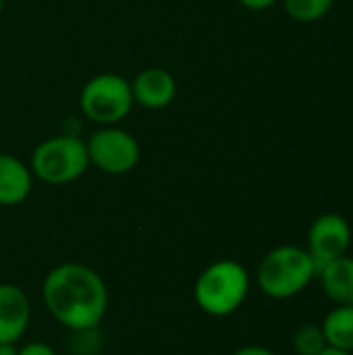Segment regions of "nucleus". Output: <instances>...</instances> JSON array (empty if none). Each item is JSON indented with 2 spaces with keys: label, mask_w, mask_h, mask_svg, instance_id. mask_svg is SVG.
<instances>
[{
  "label": "nucleus",
  "mask_w": 353,
  "mask_h": 355,
  "mask_svg": "<svg viewBox=\"0 0 353 355\" xmlns=\"http://www.w3.org/2000/svg\"><path fill=\"white\" fill-rule=\"evenodd\" d=\"M48 314L71 333L98 331L108 312V287L94 268L79 262L54 266L42 283Z\"/></svg>",
  "instance_id": "f257e3e1"
},
{
  "label": "nucleus",
  "mask_w": 353,
  "mask_h": 355,
  "mask_svg": "<svg viewBox=\"0 0 353 355\" xmlns=\"http://www.w3.org/2000/svg\"><path fill=\"white\" fill-rule=\"evenodd\" d=\"M250 287L252 277L248 268L237 260L223 258L208 264L198 275L193 283V300L204 314L227 318L246 304Z\"/></svg>",
  "instance_id": "f03ea898"
},
{
  "label": "nucleus",
  "mask_w": 353,
  "mask_h": 355,
  "mask_svg": "<svg viewBox=\"0 0 353 355\" xmlns=\"http://www.w3.org/2000/svg\"><path fill=\"white\" fill-rule=\"evenodd\" d=\"M318 266L306 248L277 245L260 260L256 285L270 300H291L300 295L314 279Z\"/></svg>",
  "instance_id": "7ed1b4c3"
},
{
  "label": "nucleus",
  "mask_w": 353,
  "mask_h": 355,
  "mask_svg": "<svg viewBox=\"0 0 353 355\" xmlns=\"http://www.w3.org/2000/svg\"><path fill=\"white\" fill-rule=\"evenodd\" d=\"M33 179L46 185H69L89 168L85 139L77 133H58L40 141L29 158Z\"/></svg>",
  "instance_id": "20e7f679"
},
{
  "label": "nucleus",
  "mask_w": 353,
  "mask_h": 355,
  "mask_svg": "<svg viewBox=\"0 0 353 355\" xmlns=\"http://www.w3.org/2000/svg\"><path fill=\"white\" fill-rule=\"evenodd\" d=\"M131 81L119 73H98L79 92L81 114L98 127L121 125L133 110Z\"/></svg>",
  "instance_id": "39448f33"
},
{
  "label": "nucleus",
  "mask_w": 353,
  "mask_h": 355,
  "mask_svg": "<svg viewBox=\"0 0 353 355\" xmlns=\"http://www.w3.org/2000/svg\"><path fill=\"white\" fill-rule=\"evenodd\" d=\"M89 166L106 175H127L141 158V148L135 135H131L121 125L98 127L85 139Z\"/></svg>",
  "instance_id": "423d86ee"
},
{
  "label": "nucleus",
  "mask_w": 353,
  "mask_h": 355,
  "mask_svg": "<svg viewBox=\"0 0 353 355\" xmlns=\"http://www.w3.org/2000/svg\"><path fill=\"white\" fill-rule=\"evenodd\" d=\"M352 227L350 220L337 212L320 214L308 229V254L314 258L316 266L337 260L350 252Z\"/></svg>",
  "instance_id": "0eeeda50"
},
{
  "label": "nucleus",
  "mask_w": 353,
  "mask_h": 355,
  "mask_svg": "<svg viewBox=\"0 0 353 355\" xmlns=\"http://www.w3.org/2000/svg\"><path fill=\"white\" fill-rule=\"evenodd\" d=\"M133 102L146 110H162L177 98V81L162 67H146L131 79Z\"/></svg>",
  "instance_id": "6e6552de"
},
{
  "label": "nucleus",
  "mask_w": 353,
  "mask_h": 355,
  "mask_svg": "<svg viewBox=\"0 0 353 355\" xmlns=\"http://www.w3.org/2000/svg\"><path fill=\"white\" fill-rule=\"evenodd\" d=\"M31 322V302L15 283H0V343H19Z\"/></svg>",
  "instance_id": "1a4fd4ad"
},
{
  "label": "nucleus",
  "mask_w": 353,
  "mask_h": 355,
  "mask_svg": "<svg viewBox=\"0 0 353 355\" xmlns=\"http://www.w3.org/2000/svg\"><path fill=\"white\" fill-rule=\"evenodd\" d=\"M33 173L21 158L0 152V206L23 204L33 189Z\"/></svg>",
  "instance_id": "9d476101"
},
{
  "label": "nucleus",
  "mask_w": 353,
  "mask_h": 355,
  "mask_svg": "<svg viewBox=\"0 0 353 355\" xmlns=\"http://www.w3.org/2000/svg\"><path fill=\"white\" fill-rule=\"evenodd\" d=\"M322 293L335 306H353V258L341 256L322 264L316 272Z\"/></svg>",
  "instance_id": "9b49d317"
},
{
  "label": "nucleus",
  "mask_w": 353,
  "mask_h": 355,
  "mask_svg": "<svg viewBox=\"0 0 353 355\" xmlns=\"http://www.w3.org/2000/svg\"><path fill=\"white\" fill-rule=\"evenodd\" d=\"M329 347L353 354V306H335L322 320Z\"/></svg>",
  "instance_id": "f8f14e48"
},
{
  "label": "nucleus",
  "mask_w": 353,
  "mask_h": 355,
  "mask_svg": "<svg viewBox=\"0 0 353 355\" xmlns=\"http://www.w3.org/2000/svg\"><path fill=\"white\" fill-rule=\"evenodd\" d=\"M287 17H291L298 23H316L325 19L335 0H281Z\"/></svg>",
  "instance_id": "ddd939ff"
},
{
  "label": "nucleus",
  "mask_w": 353,
  "mask_h": 355,
  "mask_svg": "<svg viewBox=\"0 0 353 355\" xmlns=\"http://www.w3.org/2000/svg\"><path fill=\"white\" fill-rule=\"evenodd\" d=\"M329 347L320 324H302L291 335V349L295 355H320Z\"/></svg>",
  "instance_id": "4468645a"
},
{
  "label": "nucleus",
  "mask_w": 353,
  "mask_h": 355,
  "mask_svg": "<svg viewBox=\"0 0 353 355\" xmlns=\"http://www.w3.org/2000/svg\"><path fill=\"white\" fill-rule=\"evenodd\" d=\"M17 355H58L52 345L44 343V341H31V343H25L23 347H19Z\"/></svg>",
  "instance_id": "2eb2a0df"
},
{
  "label": "nucleus",
  "mask_w": 353,
  "mask_h": 355,
  "mask_svg": "<svg viewBox=\"0 0 353 355\" xmlns=\"http://www.w3.org/2000/svg\"><path fill=\"white\" fill-rule=\"evenodd\" d=\"M231 355H277L273 349L264 347V345H243L239 349H235Z\"/></svg>",
  "instance_id": "dca6fc26"
},
{
  "label": "nucleus",
  "mask_w": 353,
  "mask_h": 355,
  "mask_svg": "<svg viewBox=\"0 0 353 355\" xmlns=\"http://www.w3.org/2000/svg\"><path fill=\"white\" fill-rule=\"evenodd\" d=\"M241 6H246L248 10H266L270 6H275L279 0H237Z\"/></svg>",
  "instance_id": "f3484780"
},
{
  "label": "nucleus",
  "mask_w": 353,
  "mask_h": 355,
  "mask_svg": "<svg viewBox=\"0 0 353 355\" xmlns=\"http://www.w3.org/2000/svg\"><path fill=\"white\" fill-rule=\"evenodd\" d=\"M17 343H0V355H17Z\"/></svg>",
  "instance_id": "a211bd4d"
},
{
  "label": "nucleus",
  "mask_w": 353,
  "mask_h": 355,
  "mask_svg": "<svg viewBox=\"0 0 353 355\" xmlns=\"http://www.w3.org/2000/svg\"><path fill=\"white\" fill-rule=\"evenodd\" d=\"M320 355H353L352 352H343V349H337V347H327Z\"/></svg>",
  "instance_id": "6ab92c4d"
},
{
  "label": "nucleus",
  "mask_w": 353,
  "mask_h": 355,
  "mask_svg": "<svg viewBox=\"0 0 353 355\" xmlns=\"http://www.w3.org/2000/svg\"><path fill=\"white\" fill-rule=\"evenodd\" d=\"M2 12H4V0H0V17H2Z\"/></svg>",
  "instance_id": "aec40b11"
},
{
  "label": "nucleus",
  "mask_w": 353,
  "mask_h": 355,
  "mask_svg": "<svg viewBox=\"0 0 353 355\" xmlns=\"http://www.w3.org/2000/svg\"><path fill=\"white\" fill-rule=\"evenodd\" d=\"M0 141H2V135H0Z\"/></svg>",
  "instance_id": "412c9836"
}]
</instances>
